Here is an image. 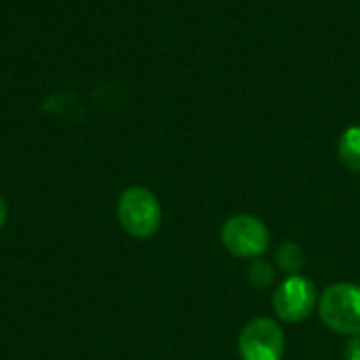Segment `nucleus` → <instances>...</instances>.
<instances>
[{"instance_id": "obj_9", "label": "nucleus", "mask_w": 360, "mask_h": 360, "mask_svg": "<svg viewBox=\"0 0 360 360\" xmlns=\"http://www.w3.org/2000/svg\"><path fill=\"white\" fill-rule=\"evenodd\" d=\"M344 360H360V335H354L344 346Z\"/></svg>"}, {"instance_id": "obj_6", "label": "nucleus", "mask_w": 360, "mask_h": 360, "mask_svg": "<svg viewBox=\"0 0 360 360\" xmlns=\"http://www.w3.org/2000/svg\"><path fill=\"white\" fill-rule=\"evenodd\" d=\"M338 156L342 165L354 173H360V124L348 127L338 141Z\"/></svg>"}, {"instance_id": "obj_4", "label": "nucleus", "mask_w": 360, "mask_h": 360, "mask_svg": "<svg viewBox=\"0 0 360 360\" xmlns=\"http://www.w3.org/2000/svg\"><path fill=\"white\" fill-rule=\"evenodd\" d=\"M319 306V291L314 283L302 274L287 276L278 283V287L272 293V308L274 314L287 323L297 325L312 316L314 308Z\"/></svg>"}, {"instance_id": "obj_8", "label": "nucleus", "mask_w": 360, "mask_h": 360, "mask_svg": "<svg viewBox=\"0 0 360 360\" xmlns=\"http://www.w3.org/2000/svg\"><path fill=\"white\" fill-rule=\"evenodd\" d=\"M247 274H249V283H251L255 289H259V291L270 289V287L274 285V281H276V270H274V266H272L270 262L262 259V257H257V259L251 262Z\"/></svg>"}, {"instance_id": "obj_2", "label": "nucleus", "mask_w": 360, "mask_h": 360, "mask_svg": "<svg viewBox=\"0 0 360 360\" xmlns=\"http://www.w3.org/2000/svg\"><path fill=\"white\" fill-rule=\"evenodd\" d=\"M116 217L122 230L133 238H150L160 228L162 209L152 190L143 186H131L118 198Z\"/></svg>"}, {"instance_id": "obj_5", "label": "nucleus", "mask_w": 360, "mask_h": 360, "mask_svg": "<svg viewBox=\"0 0 360 360\" xmlns=\"http://www.w3.org/2000/svg\"><path fill=\"white\" fill-rule=\"evenodd\" d=\"M287 338L283 327L268 316L249 321L238 335L240 360H283Z\"/></svg>"}, {"instance_id": "obj_3", "label": "nucleus", "mask_w": 360, "mask_h": 360, "mask_svg": "<svg viewBox=\"0 0 360 360\" xmlns=\"http://www.w3.org/2000/svg\"><path fill=\"white\" fill-rule=\"evenodd\" d=\"M219 238L224 249L238 259H257L270 247V232L266 224L249 213L232 215L221 226Z\"/></svg>"}, {"instance_id": "obj_10", "label": "nucleus", "mask_w": 360, "mask_h": 360, "mask_svg": "<svg viewBox=\"0 0 360 360\" xmlns=\"http://www.w3.org/2000/svg\"><path fill=\"white\" fill-rule=\"evenodd\" d=\"M6 217H8V207H6V202H4V198L0 196V228L6 224Z\"/></svg>"}, {"instance_id": "obj_7", "label": "nucleus", "mask_w": 360, "mask_h": 360, "mask_svg": "<svg viewBox=\"0 0 360 360\" xmlns=\"http://www.w3.org/2000/svg\"><path fill=\"white\" fill-rule=\"evenodd\" d=\"M304 266H306V253L297 243L287 240L276 249V268L283 274H287V276L300 274L304 270Z\"/></svg>"}, {"instance_id": "obj_1", "label": "nucleus", "mask_w": 360, "mask_h": 360, "mask_svg": "<svg viewBox=\"0 0 360 360\" xmlns=\"http://www.w3.org/2000/svg\"><path fill=\"white\" fill-rule=\"evenodd\" d=\"M319 316L340 335H360V285L333 283L319 297Z\"/></svg>"}]
</instances>
